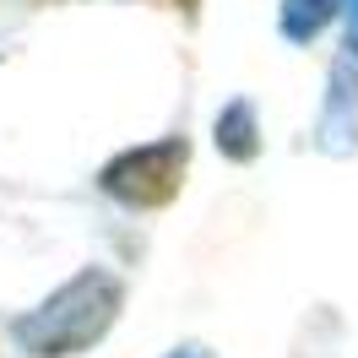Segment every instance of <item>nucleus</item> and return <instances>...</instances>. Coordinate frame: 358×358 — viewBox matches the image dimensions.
Here are the masks:
<instances>
[{
  "mask_svg": "<svg viewBox=\"0 0 358 358\" xmlns=\"http://www.w3.org/2000/svg\"><path fill=\"white\" fill-rule=\"evenodd\" d=\"M179 179H185V141H157V147H141V152H125L103 169V185H109L120 201L131 206H163L174 201Z\"/></svg>",
  "mask_w": 358,
  "mask_h": 358,
  "instance_id": "1",
  "label": "nucleus"
},
{
  "mask_svg": "<svg viewBox=\"0 0 358 358\" xmlns=\"http://www.w3.org/2000/svg\"><path fill=\"white\" fill-rule=\"evenodd\" d=\"M179 6H185V11H196V0H179Z\"/></svg>",
  "mask_w": 358,
  "mask_h": 358,
  "instance_id": "2",
  "label": "nucleus"
}]
</instances>
